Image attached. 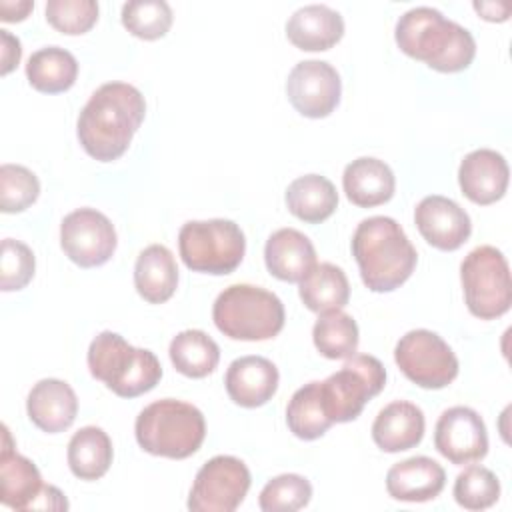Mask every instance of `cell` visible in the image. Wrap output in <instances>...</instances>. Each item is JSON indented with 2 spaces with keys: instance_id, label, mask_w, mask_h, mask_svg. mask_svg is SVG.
Here are the masks:
<instances>
[{
  "instance_id": "cell-1",
  "label": "cell",
  "mask_w": 512,
  "mask_h": 512,
  "mask_svg": "<svg viewBox=\"0 0 512 512\" xmlns=\"http://www.w3.org/2000/svg\"><path fill=\"white\" fill-rule=\"evenodd\" d=\"M146 114L142 92L126 82L102 84L84 104L76 134L88 156L100 162L120 158Z\"/></svg>"
},
{
  "instance_id": "cell-2",
  "label": "cell",
  "mask_w": 512,
  "mask_h": 512,
  "mask_svg": "<svg viewBox=\"0 0 512 512\" xmlns=\"http://www.w3.org/2000/svg\"><path fill=\"white\" fill-rule=\"evenodd\" d=\"M394 38L406 56L426 62L436 72L466 70L476 56V42L470 30L430 6L404 12L396 22Z\"/></svg>"
},
{
  "instance_id": "cell-3",
  "label": "cell",
  "mask_w": 512,
  "mask_h": 512,
  "mask_svg": "<svg viewBox=\"0 0 512 512\" xmlns=\"http://www.w3.org/2000/svg\"><path fill=\"white\" fill-rule=\"evenodd\" d=\"M352 254L362 282L372 292H392L402 286L418 260L416 248L390 216L362 220L352 236Z\"/></svg>"
},
{
  "instance_id": "cell-4",
  "label": "cell",
  "mask_w": 512,
  "mask_h": 512,
  "mask_svg": "<svg viewBox=\"0 0 512 512\" xmlns=\"http://www.w3.org/2000/svg\"><path fill=\"white\" fill-rule=\"evenodd\" d=\"M134 432L136 442L148 454L182 460L202 446L206 422L196 406L164 398L148 404L138 414Z\"/></svg>"
},
{
  "instance_id": "cell-5",
  "label": "cell",
  "mask_w": 512,
  "mask_h": 512,
  "mask_svg": "<svg viewBox=\"0 0 512 512\" xmlns=\"http://www.w3.org/2000/svg\"><path fill=\"white\" fill-rule=\"evenodd\" d=\"M88 368L96 380L122 398L150 392L162 378V366L154 352L134 348L110 330L100 332L90 342Z\"/></svg>"
},
{
  "instance_id": "cell-6",
  "label": "cell",
  "mask_w": 512,
  "mask_h": 512,
  "mask_svg": "<svg viewBox=\"0 0 512 512\" xmlns=\"http://www.w3.org/2000/svg\"><path fill=\"white\" fill-rule=\"evenodd\" d=\"M212 320L232 340H270L284 326V304L260 286L232 284L218 294Z\"/></svg>"
},
{
  "instance_id": "cell-7",
  "label": "cell",
  "mask_w": 512,
  "mask_h": 512,
  "mask_svg": "<svg viewBox=\"0 0 512 512\" xmlns=\"http://www.w3.org/2000/svg\"><path fill=\"white\" fill-rule=\"evenodd\" d=\"M178 248L182 262L190 270L222 276L240 266L246 240L232 220H190L180 228Z\"/></svg>"
},
{
  "instance_id": "cell-8",
  "label": "cell",
  "mask_w": 512,
  "mask_h": 512,
  "mask_svg": "<svg viewBox=\"0 0 512 512\" xmlns=\"http://www.w3.org/2000/svg\"><path fill=\"white\" fill-rule=\"evenodd\" d=\"M464 300L480 320H494L510 310L512 280L504 254L494 246H478L460 264Z\"/></svg>"
},
{
  "instance_id": "cell-9",
  "label": "cell",
  "mask_w": 512,
  "mask_h": 512,
  "mask_svg": "<svg viewBox=\"0 0 512 512\" xmlns=\"http://www.w3.org/2000/svg\"><path fill=\"white\" fill-rule=\"evenodd\" d=\"M386 384L382 362L370 354H354L344 366L320 382L322 404L332 422H350Z\"/></svg>"
},
{
  "instance_id": "cell-10",
  "label": "cell",
  "mask_w": 512,
  "mask_h": 512,
  "mask_svg": "<svg viewBox=\"0 0 512 512\" xmlns=\"http://www.w3.org/2000/svg\"><path fill=\"white\" fill-rule=\"evenodd\" d=\"M394 360L402 374L420 388L440 390L458 376V358L452 348L432 330L406 332L396 348Z\"/></svg>"
},
{
  "instance_id": "cell-11",
  "label": "cell",
  "mask_w": 512,
  "mask_h": 512,
  "mask_svg": "<svg viewBox=\"0 0 512 512\" xmlns=\"http://www.w3.org/2000/svg\"><path fill=\"white\" fill-rule=\"evenodd\" d=\"M250 488L248 466L234 456H214L196 474L188 496L192 512H232Z\"/></svg>"
},
{
  "instance_id": "cell-12",
  "label": "cell",
  "mask_w": 512,
  "mask_h": 512,
  "mask_svg": "<svg viewBox=\"0 0 512 512\" xmlns=\"http://www.w3.org/2000/svg\"><path fill=\"white\" fill-rule=\"evenodd\" d=\"M116 244L118 238L112 222L94 208H78L64 216L60 224V246L80 268L106 264Z\"/></svg>"
},
{
  "instance_id": "cell-13",
  "label": "cell",
  "mask_w": 512,
  "mask_h": 512,
  "mask_svg": "<svg viewBox=\"0 0 512 512\" xmlns=\"http://www.w3.org/2000/svg\"><path fill=\"white\" fill-rule=\"evenodd\" d=\"M342 82L336 68L324 60L298 62L286 80V94L296 112L306 118H326L340 102Z\"/></svg>"
},
{
  "instance_id": "cell-14",
  "label": "cell",
  "mask_w": 512,
  "mask_h": 512,
  "mask_svg": "<svg viewBox=\"0 0 512 512\" xmlns=\"http://www.w3.org/2000/svg\"><path fill=\"white\" fill-rule=\"evenodd\" d=\"M434 446L444 458L458 466L482 460L488 452L484 420L468 406L444 410L436 422Z\"/></svg>"
},
{
  "instance_id": "cell-15",
  "label": "cell",
  "mask_w": 512,
  "mask_h": 512,
  "mask_svg": "<svg viewBox=\"0 0 512 512\" xmlns=\"http://www.w3.org/2000/svg\"><path fill=\"white\" fill-rule=\"evenodd\" d=\"M414 222L422 238L444 252L458 250L472 232L470 216L446 196H426L414 210Z\"/></svg>"
},
{
  "instance_id": "cell-16",
  "label": "cell",
  "mask_w": 512,
  "mask_h": 512,
  "mask_svg": "<svg viewBox=\"0 0 512 512\" xmlns=\"http://www.w3.org/2000/svg\"><path fill=\"white\" fill-rule=\"evenodd\" d=\"M508 162L490 148H480L464 156L458 168V184L462 194L480 206L494 204L508 188Z\"/></svg>"
},
{
  "instance_id": "cell-17",
  "label": "cell",
  "mask_w": 512,
  "mask_h": 512,
  "mask_svg": "<svg viewBox=\"0 0 512 512\" xmlns=\"http://www.w3.org/2000/svg\"><path fill=\"white\" fill-rule=\"evenodd\" d=\"M278 380V368L268 358L242 356L228 366L224 384L234 404L258 408L276 394Z\"/></svg>"
},
{
  "instance_id": "cell-18",
  "label": "cell",
  "mask_w": 512,
  "mask_h": 512,
  "mask_svg": "<svg viewBox=\"0 0 512 512\" xmlns=\"http://www.w3.org/2000/svg\"><path fill=\"white\" fill-rule=\"evenodd\" d=\"M0 450V502L14 510H30L44 484L32 460L18 454L6 426H2Z\"/></svg>"
},
{
  "instance_id": "cell-19",
  "label": "cell",
  "mask_w": 512,
  "mask_h": 512,
  "mask_svg": "<svg viewBox=\"0 0 512 512\" xmlns=\"http://www.w3.org/2000/svg\"><path fill=\"white\" fill-rule=\"evenodd\" d=\"M26 412L42 432H64L76 418L78 398L64 380L44 378L28 392Z\"/></svg>"
},
{
  "instance_id": "cell-20",
  "label": "cell",
  "mask_w": 512,
  "mask_h": 512,
  "mask_svg": "<svg viewBox=\"0 0 512 512\" xmlns=\"http://www.w3.org/2000/svg\"><path fill=\"white\" fill-rule=\"evenodd\" d=\"M446 484L444 468L428 456H412L394 464L386 474V490L394 500H434Z\"/></svg>"
},
{
  "instance_id": "cell-21",
  "label": "cell",
  "mask_w": 512,
  "mask_h": 512,
  "mask_svg": "<svg viewBox=\"0 0 512 512\" xmlns=\"http://www.w3.org/2000/svg\"><path fill=\"white\" fill-rule=\"evenodd\" d=\"M264 262L268 272L278 280L300 282L316 266V250L302 232L280 228L266 240Z\"/></svg>"
},
{
  "instance_id": "cell-22",
  "label": "cell",
  "mask_w": 512,
  "mask_h": 512,
  "mask_svg": "<svg viewBox=\"0 0 512 512\" xmlns=\"http://www.w3.org/2000/svg\"><path fill=\"white\" fill-rule=\"evenodd\" d=\"M424 426V412L416 404L394 400L378 412L372 424V440L384 452L410 450L422 442Z\"/></svg>"
},
{
  "instance_id": "cell-23",
  "label": "cell",
  "mask_w": 512,
  "mask_h": 512,
  "mask_svg": "<svg viewBox=\"0 0 512 512\" xmlns=\"http://www.w3.org/2000/svg\"><path fill=\"white\" fill-rule=\"evenodd\" d=\"M344 34L342 16L324 4H310L298 8L286 22V36L306 52L330 50Z\"/></svg>"
},
{
  "instance_id": "cell-24",
  "label": "cell",
  "mask_w": 512,
  "mask_h": 512,
  "mask_svg": "<svg viewBox=\"0 0 512 512\" xmlns=\"http://www.w3.org/2000/svg\"><path fill=\"white\" fill-rule=\"evenodd\" d=\"M342 186L352 204L360 208H372L388 202L394 196L396 180L386 162L362 156L344 168Z\"/></svg>"
},
{
  "instance_id": "cell-25",
  "label": "cell",
  "mask_w": 512,
  "mask_h": 512,
  "mask_svg": "<svg viewBox=\"0 0 512 512\" xmlns=\"http://www.w3.org/2000/svg\"><path fill=\"white\" fill-rule=\"evenodd\" d=\"M134 286L150 304L170 300L178 286V266L172 252L162 244L144 248L134 264Z\"/></svg>"
},
{
  "instance_id": "cell-26",
  "label": "cell",
  "mask_w": 512,
  "mask_h": 512,
  "mask_svg": "<svg viewBox=\"0 0 512 512\" xmlns=\"http://www.w3.org/2000/svg\"><path fill=\"white\" fill-rule=\"evenodd\" d=\"M286 206L298 220L320 224L334 214L338 206V192L328 178L320 174H306L288 184Z\"/></svg>"
},
{
  "instance_id": "cell-27",
  "label": "cell",
  "mask_w": 512,
  "mask_h": 512,
  "mask_svg": "<svg viewBox=\"0 0 512 512\" xmlns=\"http://www.w3.org/2000/svg\"><path fill=\"white\" fill-rule=\"evenodd\" d=\"M300 298L316 314L342 310L350 298V284L344 270L330 262L316 264L300 280Z\"/></svg>"
},
{
  "instance_id": "cell-28",
  "label": "cell",
  "mask_w": 512,
  "mask_h": 512,
  "mask_svg": "<svg viewBox=\"0 0 512 512\" xmlns=\"http://www.w3.org/2000/svg\"><path fill=\"white\" fill-rule=\"evenodd\" d=\"M78 76L76 58L60 48L48 46L36 50L26 64V78L30 86L44 94H58L72 88Z\"/></svg>"
},
{
  "instance_id": "cell-29",
  "label": "cell",
  "mask_w": 512,
  "mask_h": 512,
  "mask_svg": "<svg viewBox=\"0 0 512 512\" xmlns=\"http://www.w3.org/2000/svg\"><path fill=\"white\" fill-rule=\"evenodd\" d=\"M112 464V442L98 426H84L68 442V466L80 480L102 478Z\"/></svg>"
},
{
  "instance_id": "cell-30",
  "label": "cell",
  "mask_w": 512,
  "mask_h": 512,
  "mask_svg": "<svg viewBox=\"0 0 512 512\" xmlns=\"http://www.w3.org/2000/svg\"><path fill=\"white\" fill-rule=\"evenodd\" d=\"M174 368L188 378H204L212 374L220 360L218 344L202 330H182L168 348Z\"/></svg>"
},
{
  "instance_id": "cell-31",
  "label": "cell",
  "mask_w": 512,
  "mask_h": 512,
  "mask_svg": "<svg viewBox=\"0 0 512 512\" xmlns=\"http://www.w3.org/2000/svg\"><path fill=\"white\" fill-rule=\"evenodd\" d=\"M286 424L300 440H316L334 424L326 416L320 382H308L292 394L286 408Z\"/></svg>"
},
{
  "instance_id": "cell-32",
  "label": "cell",
  "mask_w": 512,
  "mask_h": 512,
  "mask_svg": "<svg viewBox=\"0 0 512 512\" xmlns=\"http://www.w3.org/2000/svg\"><path fill=\"white\" fill-rule=\"evenodd\" d=\"M312 340L316 350L330 360L350 358L358 350V326L342 310L324 312L312 328Z\"/></svg>"
},
{
  "instance_id": "cell-33",
  "label": "cell",
  "mask_w": 512,
  "mask_h": 512,
  "mask_svg": "<svg viewBox=\"0 0 512 512\" xmlns=\"http://www.w3.org/2000/svg\"><path fill=\"white\" fill-rule=\"evenodd\" d=\"M124 28L142 40H158L172 26V8L164 0H132L122 6Z\"/></svg>"
},
{
  "instance_id": "cell-34",
  "label": "cell",
  "mask_w": 512,
  "mask_h": 512,
  "mask_svg": "<svg viewBox=\"0 0 512 512\" xmlns=\"http://www.w3.org/2000/svg\"><path fill=\"white\" fill-rule=\"evenodd\" d=\"M454 498L466 510L490 508L500 498V482L492 470L472 464L456 476Z\"/></svg>"
},
{
  "instance_id": "cell-35",
  "label": "cell",
  "mask_w": 512,
  "mask_h": 512,
  "mask_svg": "<svg viewBox=\"0 0 512 512\" xmlns=\"http://www.w3.org/2000/svg\"><path fill=\"white\" fill-rule=\"evenodd\" d=\"M312 498V484L300 474H280L266 482L258 504L264 512H294Z\"/></svg>"
},
{
  "instance_id": "cell-36",
  "label": "cell",
  "mask_w": 512,
  "mask_h": 512,
  "mask_svg": "<svg viewBox=\"0 0 512 512\" xmlns=\"http://www.w3.org/2000/svg\"><path fill=\"white\" fill-rule=\"evenodd\" d=\"M40 182L32 170L20 164L0 166V210L6 214L22 212L36 202Z\"/></svg>"
},
{
  "instance_id": "cell-37",
  "label": "cell",
  "mask_w": 512,
  "mask_h": 512,
  "mask_svg": "<svg viewBox=\"0 0 512 512\" xmlns=\"http://www.w3.org/2000/svg\"><path fill=\"white\" fill-rule=\"evenodd\" d=\"M46 20L62 34H84L98 20V4L94 0H48Z\"/></svg>"
},
{
  "instance_id": "cell-38",
  "label": "cell",
  "mask_w": 512,
  "mask_h": 512,
  "mask_svg": "<svg viewBox=\"0 0 512 512\" xmlns=\"http://www.w3.org/2000/svg\"><path fill=\"white\" fill-rule=\"evenodd\" d=\"M34 252L20 240L4 238L0 256V288L4 292L22 290L34 276Z\"/></svg>"
},
{
  "instance_id": "cell-39",
  "label": "cell",
  "mask_w": 512,
  "mask_h": 512,
  "mask_svg": "<svg viewBox=\"0 0 512 512\" xmlns=\"http://www.w3.org/2000/svg\"><path fill=\"white\" fill-rule=\"evenodd\" d=\"M0 40H2V76H6L10 70H14L20 62L22 56V48H20V40L16 36H12L8 30H0Z\"/></svg>"
},
{
  "instance_id": "cell-40",
  "label": "cell",
  "mask_w": 512,
  "mask_h": 512,
  "mask_svg": "<svg viewBox=\"0 0 512 512\" xmlns=\"http://www.w3.org/2000/svg\"><path fill=\"white\" fill-rule=\"evenodd\" d=\"M66 508H68V502L64 494L56 486L44 484L42 492L38 494L30 510H66Z\"/></svg>"
},
{
  "instance_id": "cell-41",
  "label": "cell",
  "mask_w": 512,
  "mask_h": 512,
  "mask_svg": "<svg viewBox=\"0 0 512 512\" xmlns=\"http://www.w3.org/2000/svg\"><path fill=\"white\" fill-rule=\"evenodd\" d=\"M34 8V2L30 0H18V2H0V18L4 22H20L28 16V12Z\"/></svg>"
},
{
  "instance_id": "cell-42",
  "label": "cell",
  "mask_w": 512,
  "mask_h": 512,
  "mask_svg": "<svg viewBox=\"0 0 512 512\" xmlns=\"http://www.w3.org/2000/svg\"><path fill=\"white\" fill-rule=\"evenodd\" d=\"M474 10L484 18V20H490V22H502L500 16L496 14L498 10H508V6H502V4H494V2H474Z\"/></svg>"
}]
</instances>
